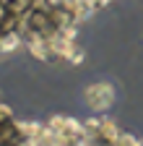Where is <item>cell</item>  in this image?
Returning a JSON list of instances; mask_svg holds the SVG:
<instances>
[{"label":"cell","mask_w":143,"mask_h":146,"mask_svg":"<svg viewBox=\"0 0 143 146\" xmlns=\"http://www.w3.org/2000/svg\"><path fill=\"white\" fill-rule=\"evenodd\" d=\"M86 97H88V104H91L94 110H107V107L112 104V86L94 84L91 89L86 91Z\"/></svg>","instance_id":"1"}]
</instances>
